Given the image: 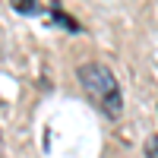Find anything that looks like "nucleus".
Listing matches in <instances>:
<instances>
[{
	"mask_svg": "<svg viewBox=\"0 0 158 158\" xmlns=\"http://www.w3.org/2000/svg\"><path fill=\"white\" fill-rule=\"evenodd\" d=\"M142 152H146V158H158V136H149L146 146H142Z\"/></svg>",
	"mask_w": 158,
	"mask_h": 158,
	"instance_id": "7ed1b4c3",
	"label": "nucleus"
},
{
	"mask_svg": "<svg viewBox=\"0 0 158 158\" xmlns=\"http://www.w3.org/2000/svg\"><path fill=\"white\" fill-rule=\"evenodd\" d=\"M0 152H3V133H0Z\"/></svg>",
	"mask_w": 158,
	"mask_h": 158,
	"instance_id": "20e7f679",
	"label": "nucleus"
},
{
	"mask_svg": "<svg viewBox=\"0 0 158 158\" xmlns=\"http://www.w3.org/2000/svg\"><path fill=\"white\" fill-rule=\"evenodd\" d=\"M10 6L19 10L22 16H35V13L41 10V6H38V0H10Z\"/></svg>",
	"mask_w": 158,
	"mask_h": 158,
	"instance_id": "f03ea898",
	"label": "nucleus"
},
{
	"mask_svg": "<svg viewBox=\"0 0 158 158\" xmlns=\"http://www.w3.org/2000/svg\"><path fill=\"white\" fill-rule=\"evenodd\" d=\"M76 76H79V85L89 92V98L98 104V111L104 117H120L123 114V92H120V82H117V76L104 67V63H79L76 67Z\"/></svg>",
	"mask_w": 158,
	"mask_h": 158,
	"instance_id": "f257e3e1",
	"label": "nucleus"
}]
</instances>
